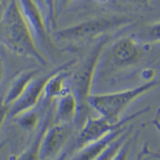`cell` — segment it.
<instances>
[{"label": "cell", "instance_id": "6da1fadb", "mask_svg": "<svg viewBox=\"0 0 160 160\" xmlns=\"http://www.w3.org/2000/svg\"><path fill=\"white\" fill-rule=\"evenodd\" d=\"M0 41L11 52L32 58L40 65H48V58L38 48L36 37L18 0H9L0 18Z\"/></svg>", "mask_w": 160, "mask_h": 160}, {"label": "cell", "instance_id": "7a4b0ae2", "mask_svg": "<svg viewBox=\"0 0 160 160\" xmlns=\"http://www.w3.org/2000/svg\"><path fill=\"white\" fill-rule=\"evenodd\" d=\"M108 42L109 37L104 35L88 56L81 62L79 67L70 75V89L76 98L78 104V116L75 122L78 127H82L89 117L88 111L91 108L88 104V98L92 95L91 91L95 75Z\"/></svg>", "mask_w": 160, "mask_h": 160}, {"label": "cell", "instance_id": "3957f363", "mask_svg": "<svg viewBox=\"0 0 160 160\" xmlns=\"http://www.w3.org/2000/svg\"><path fill=\"white\" fill-rule=\"evenodd\" d=\"M159 85V80L155 79L122 91L92 94L88 98V104L90 108L98 113V115L105 117L114 122H118L122 119V114L128 107Z\"/></svg>", "mask_w": 160, "mask_h": 160}, {"label": "cell", "instance_id": "277c9868", "mask_svg": "<svg viewBox=\"0 0 160 160\" xmlns=\"http://www.w3.org/2000/svg\"><path fill=\"white\" fill-rule=\"evenodd\" d=\"M131 18L126 15H113L95 17L88 20L55 30L53 35L58 41H81L104 36L111 31H117L130 25Z\"/></svg>", "mask_w": 160, "mask_h": 160}, {"label": "cell", "instance_id": "5b68a950", "mask_svg": "<svg viewBox=\"0 0 160 160\" xmlns=\"http://www.w3.org/2000/svg\"><path fill=\"white\" fill-rule=\"evenodd\" d=\"M148 110L149 108L140 110L132 115L122 118L118 122H114L111 120L100 115L98 117L89 116L81 127V140L82 142H90L95 139H102L115 130L123 128L127 123L143 115Z\"/></svg>", "mask_w": 160, "mask_h": 160}, {"label": "cell", "instance_id": "8992f818", "mask_svg": "<svg viewBox=\"0 0 160 160\" xmlns=\"http://www.w3.org/2000/svg\"><path fill=\"white\" fill-rule=\"evenodd\" d=\"M142 50L135 37L125 36L117 40L110 51L111 62L118 68H130L140 62Z\"/></svg>", "mask_w": 160, "mask_h": 160}, {"label": "cell", "instance_id": "52a82bcc", "mask_svg": "<svg viewBox=\"0 0 160 160\" xmlns=\"http://www.w3.org/2000/svg\"><path fill=\"white\" fill-rule=\"evenodd\" d=\"M51 73L52 71L44 75L43 76L38 75L33 80L24 91L22 96L9 108L8 117L15 119L24 113L35 109L40 100L43 98L46 84L49 79Z\"/></svg>", "mask_w": 160, "mask_h": 160}, {"label": "cell", "instance_id": "ba28073f", "mask_svg": "<svg viewBox=\"0 0 160 160\" xmlns=\"http://www.w3.org/2000/svg\"><path fill=\"white\" fill-rule=\"evenodd\" d=\"M18 2L37 40L48 45H51L53 42L51 31L36 0H18Z\"/></svg>", "mask_w": 160, "mask_h": 160}, {"label": "cell", "instance_id": "9c48e42d", "mask_svg": "<svg viewBox=\"0 0 160 160\" xmlns=\"http://www.w3.org/2000/svg\"><path fill=\"white\" fill-rule=\"evenodd\" d=\"M39 72L40 71L38 69H31L18 73L11 81L0 102L7 108H11L22 96L30 83L38 76Z\"/></svg>", "mask_w": 160, "mask_h": 160}, {"label": "cell", "instance_id": "30bf717a", "mask_svg": "<svg viewBox=\"0 0 160 160\" xmlns=\"http://www.w3.org/2000/svg\"><path fill=\"white\" fill-rule=\"evenodd\" d=\"M78 113V104L71 91L56 99L55 116L53 121L56 123H71L75 122Z\"/></svg>", "mask_w": 160, "mask_h": 160}, {"label": "cell", "instance_id": "8fae6325", "mask_svg": "<svg viewBox=\"0 0 160 160\" xmlns=\"http://www.w3.org/2000/svg\"><path fill=\"white\" fill-rule=\"evenodd\" d=\"M45 16L51 31H55L57 22V1L58 0H36Z\"/></svg>", "mask_w": 160, "mask_h": 160}, {"label": "cell", "instance_id": "7c38bea8", "mask_svg": "<svg viewBox=\"0 0 160 160\" xmlns=\"http://www.w3.org/2000/svg\"><path fill=\"white\" fill-rule=\"evenodd\" d=\"M18 123L22 126V128H27V129H34L37 127L38 122H40V117L38 115V112L35 111V109L32 111H30L27 113H24L22 115H19L15 118Z\"/></svg>", "mask_w": 160, "mask_h": 160}, {"label": "cell", "instance_id": "4fadbf2b", "mask_svg": "<svg viewBox=\"0 0 160 160\" xmlns=\"http://www.w3.org/2000/svg\"><path fill=\"white\" fill-rule=\"evenodd\" d=\"M143 38L149 43L160 42V21L153 22L147 27L143 33Z\"/></svg>", "mask_w": 160, "mask_h": 160}, {"label": "cell", "instance_id": "5bb4252c", "mask_svg": "<svg viewBox=\"0 0 160 160\" xmlns=\"http://www.w3.org/2000/svg\"><path fill=\"white\" fill-rule=\"evenodd\" d=\"M155 76H156V72L155 70L152 68H146L143 69L141 73H140V77L144 81V82H151L155 80Z\"/></svg>", "mask_w": 160, "mask_h": 160}, {"label": "cell", "instance_id": "9a60e30c", "mask_svg": "<svg viewBox=\"0 0 160 160\" xmlns=\"http://www.w3.org/2000/svg\"><path fill=\"white\" fill-rule=\"evenodd\" d=\"M5 73H6V67H5V62L2 58V57L0 55V85L2 82L5 77Z\"/></svg>", "mask_w": 160, "mask_h": 160}, {"label": "cell", "instance_id": "2e32d148", "mask_svg": "<svg viewBox=\"0 0 160 160\" xmlns=\"http://www.w3.org/2000/svg\"><path fill=\"white\" fill-rule=\"evenodd\" d=\"M124 1L133 4L144 6V7H148V6L151 5V2H152V0H124Z\"/></svg>", "mask_w": 160, "mask_h": 160}, {"label": "cell", "instance_id": "e0dca14e", "mask_svg": "<svg viewBox=\"0 0 160 160\" xmlns=\"http://www.w3.org/2000/svg\"><path fill=\"white\" fill-rule=\"evenodd\" d=\"M75 0H58L57 1V8L59 10H63L67 8L71 2Z\"/></svg>", "mask_w": 160, "mask_h": 160}, {"label": "cell", "instance_id": "ac0fdd59", "mask_svg": "<svg viewBox=\"0 0 160 160\" xmlns=\"http://www.w3.org/2000/svg\"><path fill=\"white\" fill-rule=\"evenodd\" d=\"M97 2L100 4H107L111 1V0H95Z\"/></svg>", "mask_w": 160, "mask_h": 160}]
</instances>
